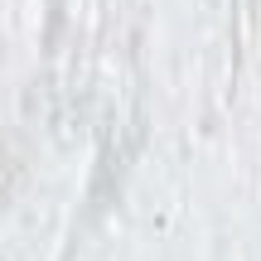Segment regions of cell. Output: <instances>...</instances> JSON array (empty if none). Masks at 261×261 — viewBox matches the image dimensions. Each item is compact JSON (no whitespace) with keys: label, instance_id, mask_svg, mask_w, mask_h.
I'll return each mask as SVG.
<instances>
[]
</instances>
